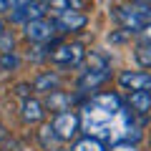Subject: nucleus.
Instances as JSON below:
<instances>
[{"label": "nucleus", "instance_id": "1", "mask_svg": "<svg viewBox=\"0 0 151 151\" xmlns=\"http://www.w3.org/2000/svg\"><path fill=\"white\" fill-rule=\"evenodd\" d=\"M81 124L88 136H93L98 141H113V146L136 144L141 136L134 124L131 111L124 106V101L116 93H96L83 106Z\"/></svg>", "mask_w": 151, "mask_h": 151}, {"label": "nucleus", "instance_id": "2", "mask_svg": "<svg viewBox=\"0 0 151 151\" xmlns=\"http://www.w3.org/2000/svg\"><path fill=\"white\" fill-rule=\"evenodd\" d=\"M116 20L129 33H144L146 25H151V5L149 3H131V5L113 8Z\"/></svg>", "mask_w": 151, "mask_h": 151}, {"label": "nucleus", "instance_id": "3", "mask_svg": "<svg viewBox=\"0 0 151 151\" xmlns=\"http://www.w3.org/2000/svg\"><path fill=\"white\" fill-rule=\"evenodd\" d=\"M50 126H53V131L58 134L60 141H70V139H76V134L81 129V116L76 111H60L53 116Z\"/></svg>", "mask_w": 151, "mask_h": 151}, {"label": "nucleus", "instance_id": "4", "mask_svg": "<svg viewBox=\"0 0 151 151\" xmlns=\"http://www.w3.org/2000/svg\"><path fill=\"white\" fill-rule=\"evenodd\" d=\"M48 58L53 60L55 65H78L86 58V48H83V43H78V40H76V43H60Z\"/></svg>", "mask_w": 151, "mask_h": 151}, {"label": "nucleus", "instance_id": "5", "mask_svg": "<svg viewBox=\"0 0 151 151\" xmlns=\"http://www.w3.org/2000/svg\"><path fill=\"white\" fill-rule=\"evenodd\" d=\"M48 3H13L10 8V18L15 23H23V25H28V23L33 20H40V18H45V10H48Z\"/></svg>", "mask_w": 151, "mask_h": 151}, {"label": "nucleus", "instance_id": "6", "mask_svg": "<svg viewBox=\"0 0 151 151\" xmlns=\"http://www.w3.org/2000/svg\"><path fill=\"white\" fill-rule=\"evenodd\" d=\"M55 33H58L55 20H48V18H40V20H33L25 25V38L33 43H50Z\"/></svg>", "mask_w": 151, "mask_h": 151}, {"label": "nucleus", "instance_id": "7", "mask_svg": "<svg viewBox=\"0 0 151 151\" xmlns=\"http://www.w3.org/2000/svg\"><path fill=\"white\" fill-rule=\"evenodd\" d=\"M86 15L78 10H60L58 18H55V28L58 33H76V30H83L86 28Z\"/></svg>", "mask_w": 151, "mask_h": 151}, {"label": "nucleus", "instance_id": "8", "mask_svg": "<svg viewBox=\"0 0 151 151\" xmlns=\"http://www.w3.org/2000/svg\"><path fill=\"white\" fill-rule=\"evenodd\" d=\"M119 83L121 88L136 93V91H151V76L149 73H141V70H124L119 76Z\"/></svg>", "mask_w": 151, "mask_h": 151}, {"label": "nucleus", "instance_id": "9", "mask_svg": "<svg viewBox=\"0 0 151 151\" xmlns=\"http://www.w3.org/2000/svg\"><path fill=\"white\" fill-rule=\"evenodd\" d=\"M108 76H111V70H83L78 78V91H96Z\"/></svg>", "mask_w": 151, "mask_h": 151}, {"label": "nucleus", "instance_id": "10", "mask_svg": "<svg viewBox=\"0 0 151 151\" xmlns=\"http://www.w3.org/2000/svg\"><path fill=\"white\" fill-rule=\"evenodd\" d=\"M58 86H60V78H58V73H40L35 78V81H33V88H35L38 93H58Z\"/></svg>", "mask_w": 151, "mask_h": 151}, {"label": "nucleus", "instance_id": "11", "mask_svg": "<svg viewBox=\"0 0 151 151\" xmlns=\"http://www.w3.org/2000/svg\"><path fill=\"white\" fill-rule=\"evenodd\" d=\"M43 103L35 101V98H25L23 101V121L25 124H38V121L43 119Z\"/></svg>", "mask_w": 151, "mask_h": 151}, {"label": "nucleus", "instance_id": "12", "mask_svg": "<svg viewBox=\"0 0 151 151\" xmlns=\"http://www.w3.org/2000/svg\"><path fill=\"white\" fill-rule=\"evenodd\" d=\"M129 106L136 113H149L151 111V91H136L129 96Z\"/></svg>", "mask_w": 151, "mask_h": 151}, {"label": "nucleus", "instance_id": "13", "mask_svg": "<svg viewBox=\"0 0 151 151\" xmlns=\"http://www.w3.org/2000/svg\"><path fill=\"white\" fill-rule=\"evenodd\" d=\"M73 151H106V146H103V141L93 139V136H83V139L73 146Z\"/></svg>", "mask_w": 151, "mask_h": 151}, {"label": "nucleus", "instance_id": "14", "mask_svg": "<svg viewBox=\"0 0 151 151\" xmlns=\"http://www.w3.org/2000/svg\"><path fill=\"white\" fill-rule=\"evenodd\" d=\"M38 134H40V144H43L45 149H50V146H53L55 141H60V139H58V134L53 131V126H50V124L40 126V131H38Z\"/></svg>", "mask_w": 151, "mask_h": 151}, {"label": "nucleus", "instance_id": "15", "mask_svg": "<svg viewBox=\"0 0 151 151\" xmlns=\"http://www.w3.org/2000/svg\"><path fill=\"white\" fill-rule=\"evenodd\" d=\"M68 101H70V98L63 96V93H50V96H48V106H50V111H58V113H60V111H68V108H63Z\"/></svg>", "mask_w": 151, "mask_h": 151}, {"label": "nucleus", "instance_id": "16", "mask_svg": "<svg viewBox=\"0 0 151 151\" xmlns=\"http://www.w3.org/2000/svg\"><path fill=\"white\" fill-rule=\"evenodd\" d=\"M136 60L144 68H151V45H139L136 48Z\"/></svg>", "mask_w": 151, "mask_h": 151}, {"label": "nucleus", "instance_id": "17", "mask_svg": "<svg viewBox=\"0 0 151 151\" xmlns=\"http://www.w3.org/2000/svg\"><path fill=\"white\" fill-rule=\"evenodd\" d=\"M0 68H3V70H8V68H18V55L15 53H5V55H3V58H0Z\"/></svg>", "mask_w": 151, "mask_h": 151}, {"label": "nucleus", "instance_id": "18", "mask_svg": "<svg viewBox=\"0 0 151 151\" xmlns=\"http://www.w3.org/2000/svg\"><path fill=\"white\" fill-rule=\"evenodd\" d=\"M0 50H3V55H5V53H13V35H10L8 30L0 35Z\"/></svg>", "mask_w": 151, "mask_h": 151}, {"label": "nucleus", "instance_id": "19", "mask_svg": "<svg viewBox=\"0 0 151 151\" xmlns=\"http://www.w3.org/2000/svg\"><path fill=\"white\" fill-rule=\"evenodd\" d=\"M111 151H136V146L134 144H116Z\"/></svg>", "mask_w": 151, "mask_h": 151}, {"label": "nucleus", "instance_id": "20", "mask_svg": "<svg viewBox=\"0 0 151 151\" xmlns=\"http://www.w3.org/2000/svg\"><path fill=\"white\" fill-rule=\"evenodd\" d=\"M141 38H144V43H141V45H151V25H146V30L141 33Z\"/></svg>", "mask_w": 151, "mask_h": 151}, {"label": "nucleus", "instance_id": "21", "mask_svg": "<svg viewBox=\"0 0 151 151\" xmlns=\"http://www.w3.org/2000/svg\"><path fill=\"white\" fill-rule=\"evenodd\" d=\"M13 3H8V0H0V10H10Z\"/></svg>", "mask_w": 151, "mask_h": 151}, {"label": "nucleus", "instance_id": "22", "mask_svg": "<svg viewBox=\"0 0 151 151\" xmlns=\"http://www.w3.org/2000/svg\"><path fill=\"white\" fill-rule=\"evenodd\" d=\"M18 93L20 96H28V86H18Z\"/></svg>", "mask_w": 151, "mask_h": 151}, {"label": "nucleus", "instance_id": "23", "mask_svg": "<svg viewBox=\"0 0 151 151\" xmlns=\"http://www.w3.org/2000/svg\"><path fill=\"white\" fill-rule=\"evenodd\" d=\"M3 33H5V30H3V20H0V35H3Z\"/></svg>", "mask_w": 151, "mask_h": 151}]
</instances>
